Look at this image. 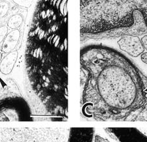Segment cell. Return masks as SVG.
Segmentation results:
<instances>
[{"instance_id":"obj_1","label":"cell","mask_w":147,"mask_h":142,"mask_svg":"<svg viewBox=\"0 0 147 142\" xmlns=\"http://www.w3.org/2000/svg\"><path fill=\"white\" fill-rule=\"evenodd\" d=\"M81 113L98 122L132 121L147 103V80L129 58L108 46L81 50Z\"/></svg>"},{"instance_id":"obj_2","label":"cell","mask_w":147,"mask_h":142,"mask_svg":"<svg viewBox=\"0 0 147 142\" xmlns=\"http://www.w3.org/2000/svg\"><path fill=\"white\" fill-rule=\"evenodd\" d=\"M94 127L0 128V142H95Z\"/></svg>"},{"instance_id":"obj_3","label":"cell","mask_w":147,"mask_h":142,"mask_svg":"<svg viewBox=\"0 0 147 142\" xmlns=\"http://www.w3.org/2000/svg\"><path fill=\"white\" fill-rule=\"evenodd\" d=\"M34 118L32 107L23 97L12 96L0 100L1 122H32Z\"/></svg>"},{"instance_id":"obj_4","label":"cell","mask_w":147,"mask_h":142,"mask_svg":"<svg viewBox=\"0 0 147 142\" xmlns=\"http://www.w3.org/2000/svg\"><path fill=\"white\" fill-rule=\"evenodd\" d=\"M101 131L104 138L109 142H147V122L105 127Z\"/></svg>"},{"instance_id":"obj_5","label":"cell","mask_w":147,"mask_h":142,"mask_svg":"<svg viewBox=\"0 0 147 142\" xmlns=\"http://www.w3.org/2000/svg\"><path fill=\"white\" fill-rule=\"evenodd\" d=\"M117 44L121 50L133 57L141 56L145 50L142 42L137 36L125 35L117 41Z\"/></svg>"},{"instance_id":"obj_6","label":"cell","mask_w":147,"mask_h":142,"mask_svg":"<svg viewBox=\"0 0 147 142\" xmlns=\"http://www.w3.org/2000/svg\"><path fill=\"white\" fill-rule=\"evenodd\" d=\"M20 38V30L15 29L10 31L5 37L3 41L1 46V51L5 54H9L13 52L18 45Z\"/></svg>"},{"instance_id":"obj_7","label":"cell","mask_w":147,"mask_h":142,"mask_svg":"<svg viewBox=\"0 0 147 142\" xmlns=\"http://www.w3.org/2000/svg\"><path fill=\"white\" fill-rule=\"evenodd\" d=\"M18 57V51H13L7 54L0 62V72L5 75H9L14 69Z\"/></svg>"},{"instance_id":"obj_8","label":"cell","mask_w":147,"mask_h":142,"mask_svg":"<svg viewBox=\"0 0 147 142\" xmlns=\"http://www.w3.org/2000/svg\"><path fill=\"white\" fill-rule=\"evenodd\" d=\"M23 17L20 14L13 15L10 17L7 22V26L12 30L18 29L23 23Z\"/></svg>"},{"instance_id":"obj_9","label":"cell","mask_w":147,"mask_h":142,"mask_svg":"<svg viewBox=\"0 0 147 142\" xmlns=\"http://www.w3.org/2000/svg\"><path fill=\"white\" fill-rule=\"evenodd\" d=\"M136 3L143 14L144 21L147 27V0H136Z\"/></svg>"},{"instance_id":"obj_10","label":"cell","mask_w":147,"mask_h":142,"mask_svg":"<svg viewBox=\"0 0 147 142\" xmlns=\"http://www.w3.org/2000/svg\"><path fill=\"white\" fill-rule=\"evenodd\" d=\"M9 10V5L5 1L0 3V18H2L7 15Z\"/></svg>"},{"instance_id":"obj_11","label":"cell","mask_w":147,"mask_h":142,"mask_svg":"<svg viewBox=\"0 0 147 142\" xmlns=\"http://www.w3.org/2000/svg\"><path fill=\"white\" fill-rule=\"evenodd\" d=\"M8 33V27L7 26H1L0 27V44L3 43L5 37Z\"/></svg>"},{"instance_id":"obj_12","label":"cell","mask_w":147,"mask_h":142,"mask_svg":"<svg viewBox=\"0 0 147 142\" xmlns=\"http://www.w3.org/2000/svg\"><path fill=\"white\" fill-rule=\"evenodd\" d=\"M141 42H142V44H143L144 48L147 50V36H143L142 39H141Z\"/></svg>"},{"instance_id":"obj_13","label":"cell","mask_w":147,"mask_h":142,"mask_svg":"<svg viewBox=\"0 0 147 142\" xmlns=\"http://www.w3.org/2000/svg\"><path fill=\"white\" fill-rule=\"evenodd\" d=\"M141 59L144 63H145V64H147V52L143 53L141 55Z\"/></svg>"},{"instance_id":"obj_14","label":"cell","mask_w":147,"mask_h":142,"mask_svg":"<svg viewBox=\"0 0 147 142\" xmlns=\"http://www.w3.org/2000/svg\"><path fill=\"white\" fill-rule=\"evenodd\" d=\"M1 59H2V54L1 52H0V62H1Z\"/></svg>"}]
</instances>
